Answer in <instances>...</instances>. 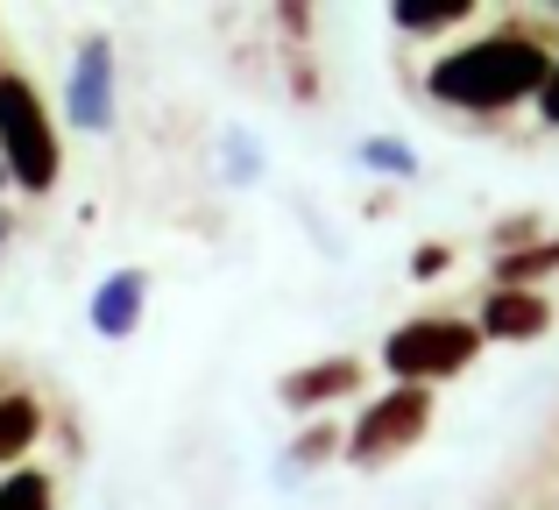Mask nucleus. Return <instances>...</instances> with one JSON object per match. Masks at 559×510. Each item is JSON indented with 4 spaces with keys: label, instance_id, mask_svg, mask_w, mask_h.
Masks as SVG:
<instances>
[{
    "label": "nucleus",
    "instance_id": "nucleus-15",
    "mask_svg": "<svg viewBox=\"0 0 559 510\" xmlns=\"http://www.w3.org/2000/svg\"><path fill=\"white\" fill-rule=\"evenodd\" d=\"M219 150H227V185H255V170H262V150L241 135V128H219Z\"/></svg>",
    "mask_w": 559,
    "mask_h": 510
},
{
    "label": "nucleus",
    "instance_id": "nucleus-14",
    "mask_svg": "<svg viewBox=\"0 0 559 510\" xmlns=\"http://www.w3.org/2000/svg\"><path fill=\"white\" fill-rule=\"evenodd\" d=\"M453 22H467V0H404V8H396V28H411V36L453 28Z\"/></svg>",
    "mask_w": 559,
    "mask_h": 510
},
{
    "label": "nucleus",
    "instance_id": "nucleus-1",
    "mask_svg": "<svg viewBox=\"0 0 559 510\" xmlns=\"http://www.w3.org/2000/svg\"><path fill=\"white\" fill-rule=\"evenodd\" d=\"M546 43L518 36V28H496V36H475L461 43V50L432 57V71H425V93L447 99V107H467V114H503L518 107V99H538L546 93Z\"/></svg>",
    "mask_w": 559,
    "mask_h": 510
},
{
    "label": "nucleus",
    "instance_id": "nucleus-9",
    "mask_svg": "<svg viewBox=\"0 0 559 510\" xmlns=\"http://www.w3.org/2000/svg\"><path fill=\"white\" fill-rule=\"evenodd\" d=\"M36 432H43V404L22 398V390H8V398H0V469H14V461L36 447Z\"/></svg>",
    "mask_w": 559,
    "mask_h": 510
},
{
    "label": "nucleus",
    "instance_id": "nucleus-11",
    "mask_svg": "<svg viewBox=\"0 0 559 510\" xmlns=\"http://www.w3.org/2000/svg\"><path fill=\"white\" fill-rule=\"evenodd\" d=\"M355 156H361V170H376V178H390V185H411V178H418V150H411V142H396V135H369Z\"/></svg>",
    "mask_w": 559,
    "mask_h": 510
},
{
    "label": "nucleus",
    "instance_id": "nucleus-6",
    "mask_svg": "<svg viewBox=\"0 0 559 510\" xmlns=\"http://www.w3.org/2000/svg\"><path fill=\"white\" fill-rule=\"evenodd\" d=\"M355 390H361V361L355 355H326V361L290 369L284 383H276V404H284V412H298V418H312V412H326L333 398H355Z\"/></svg>",
    "mask_w": 559,
    "mask_h": 510
},
{
    "label": "nucleus",
    "instance_id": "nucleus-7",
    "mask_svg": "<svg viewBox=\"0 0 559 510\" xmlns=\"http://www.w3.org/2000/svg\"><path fill=\"white\" fill-rule=\"evenodd\" d=\"M142 305H150V276L142 270H114V276H99L85 319H93L99 341H128V333L142 327Z\"/></svg>",
    "mask_w": 559,
    "mask_h": 510
},
{
    "label": "nucleus",
    "instance_id": "nucleus-13",
    "mask_svg": "<svg viewBox=\"0 0 559 510\" xmlns=\"http://www.w3.org/2000/svg\"><path fill=\"white\" fill-rule=\"evenodd\" d=\"M50 503H57V489H50L43 469H8L0 475V510H50Z\"/></svg>",
    "mask_w": 559,
    "mask_h": 510
},
{
    "label": "nucleus",
    "instance_id": "nucleus-19",
    "mask_svg": "<svg viewBox=\"0 0 559 510\" xmlns=\"http://www.w3.org/2000/svg\"><path fill=\"white\" fill-rule=\"evenodd\" d=\"M0 192H8V164H0Z\"/></svg>",
    "mask_w": 559,
    "mask_h": 510
},
{
    "label": "nucleus",
    "instance_id": "nucleus-10",
    "mask_svg": "<svg viewBox=\"0 0 559 510\" xmlns=\"http://www.w3.org/2000/svg\"><path fill=\"white\" fill-rule=\"evenodd\" d=\"M341 454V432H333V418H312V426L298 432V447L284 454V469H276V483H298V475H312L319 461Z\"/></svg>",
    "mask_w": 559,
    "mask_h": 510
},
{
    "label": "nucleus",
    "instance_id": "nucleus-16",
    "mask_svg": "<svg viewBox=\"0 0 559 510\" xmlns=\"http://www.w3.org/2000/svg\"><path fill=\"white\" fill-rule=\"evenodd\" d=\"M538 121L559 128V57H552V71H546V93H538Z\"/></svg>",
    "mask_w": 559,
    "mask_h": 510
},
{
    "label": "nucleus",
    "instance_id": "nucleus-4",
    "mask_svg": "<svg viewBox=\"0 0 559 510\" xmlns=\"http://www.w3.org/2000/svg\"><path fill=\"white\" fill-rule=\"evenodd\" d=\"M425 426H432V390L396 383L390 398L361 404L355 432H347V461H355V469H382V461L411 454V447L425 440Z\"/></svg>",
    "mask_w": 559,
    "mask_h": 510
},
{
    "label": "nucleus",
    "instance_id": "nucleus-18",
    "mask_svg": "<svg viewBox=\"0 0 559 510\" xmlns=\"http://www.w3.org/2000/svg\"><path fill=\"white\" fill-rule=\"evenodd\" d=\"M8 235H14V221H8V213H0V249H8Z\"/></svg>",
    "mask_w": 559,
    "mask_h": 510
},
{
    "label": "nucleus",
    "instance_id": "nucleus-2",
    "mask_svg": "<svg viewBox=\"0 0 559 510\" xmlns=\"http://www.w3.org/2000/svg\"><path fill=\"white\" fill-rule=\"evenodd\" d=\"M0 164H8V185L22 192H50L64 178V135L43 114V93L22 79V71H0Z\"/></svg>",
    "mask_w": 559,
    "mask_h": 510
},
{
    "label": "nucleus",
    "instance_id": "nucleus-3",
    "mask_svg": "<svg viewBox=\"0 0 559 510\" xmlns=\"http://www.w3.org/2000/svg\"><path fill=\"white\" fill-rule=\"evenodd\" d=\"M481 347L489 341L475 333V319L425 312V319H404V327L382 341V369H390L396 383H411V390H432V383H447V376H461Z\"/></svg>",
    "mask_w": 559,
    "mask_h": 510
},
{
    "label": "nucleus",
    "instance_id": "nucleus-17",
    "mask_svg": "<svg viewBox=\"0 0 559 510\" xmlns=\"http://www.w3.org/2000/svg\"><path fill=\"white\" fill-rule=\"evenodd\" d=\"M411 270H418V276H432V270H447V249H439V241H425V249H418V256H411Z\"/></svg>",
    "mask_w": 559,
    "mask_h": 510
},
{
    "label": "nucleus",
    "instance_id": "nucleus-5",
    "mask_svg": "<svg viewBox=\"0 0 559 510\" xmlns=\"http://www.w3.org/2000/svg\"><path fill=\"white\" fill-rule=\"evenodd\" d=\"M114 107H121V85H114V43L107 36H85L79 57H71V79H64V121L107 135Z\"/></svg>",
    "mask_w": 559,
    "mask_h": 510
},
{
    "label": "nucleus",
    "instance_id": "nucleus-12",
    "mask_svg": "<svg viewBox=\"0 0 559 510\" xmlns=\"http://www.w3.org/2000/svg\"><path fill=\"white\" fill-rule=\"evenodd\" d=\"M546 270H559V241H532V249L496 256V284H510V290H532V276H546Z\"/></svg>",
    "mask_w": 559,
    "mask_h": 510
},
{
    "label": "nucleus",
    "instance_id": "nucleus-8",
    "mask_svg": "<svg viewBox=\"0 0 559 510\" xmlns=\"http://www.w3.org/2000/svg\"><path fill=\"white\" fill-rule=\"evenodd\" d=\"M546 327H552V305L538 298V290H510V284H496L489 305H481V319H475L481 341H538Z\"/></svg>",
    "mask_w": 559,
    "mask_h": 510
}]
</instances>
